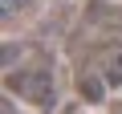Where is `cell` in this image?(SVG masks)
Wrapping results in <instances>:
<instances>
[]
</instances>
